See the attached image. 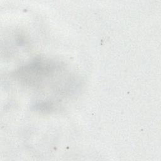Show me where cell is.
<instances>
[{"instance_id":"7a4b0ae2","label":"cell","mask_w":161,"mask_h":161,"mask_svg":"<svg viewBox=\"0 0 161 161\" xmlns=\"http://www.w3.org/2000/svg\"><path fill=\"white\" fill-rule=\"evenodd\" d=\"M33 108L36 111L43 113H50L57 109V105L55 103L51 101H43L36 103Z\"/></svg>"},{"instance_id":"6da1fadb","label":"cell","mask_w":161,"mask_h":161,"mask_svg":"<svg viewBox=\"0 0 161 161\" xmlns=\"http://www.w3.org/2000/svg\"><path fill=\"white\" fill-rule=\"evenodd\" d=\"M62 69L60 64L40 58L19 67L13 76L25 85L35 87L42 86L44 82L51 79Z\"/></svg>"}]
</instances>
